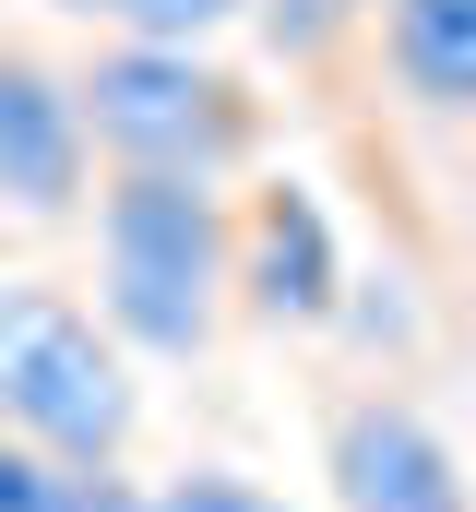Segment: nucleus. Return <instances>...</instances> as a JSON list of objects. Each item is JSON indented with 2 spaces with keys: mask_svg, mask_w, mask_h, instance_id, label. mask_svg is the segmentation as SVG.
<instances>
[{
  "mask_svg": "<svg viewBox=\"0 0 476 512\" xmlns=\"http://www.w3.org/2000/svg\"><path fill=\"white\" fill-rule=\"evenodd\" d=\"M96 310L143 358H203L238 310V215L227 179L108 167L96 191Z\"/></svg>",
  "mask_w": 476,
  "mask_h": 512,
  "instance_id": "f257e3e1",
  "label": "nucleus"
},
{
  "mask_svg": "<svg viewBox=\"0 0 476 512\" xmlns=\"http://www.w3.org/2000/svg\"><path fill=\"white\" fill-rule=\"evenodd\" d=\"M0 429H24L72 477H119L143 429V382H131V346L108 334V310L60 286H0Z\"/></svg>",
  "mask_w": 476,
  "mask_h": 512,
  "instance_id": "f03ea898",
  "label": "nucleus"
},
{
  "mask_svg": "<svg viewBox=\"0 0 476 512\" xmlns=\"http://www.w3.org/2000/svg\"><path fill=\"white\" fill-rule=\"evenodd\" d=\"M84 512H167V489H131V477H84Z\"/></svg>",
  "mask_w": 476,
  "mask_h": 512,
  "instance_id": "f8f14e48",
  "label": "nucleus"
},
{
  "mask_svg": "<svg viewBox=\"0 0 476 512\" xmlns=\"http://www.w3.org/2000/svg\"><path fill=\"white\" fill-rule=\"evenodd\" d=\"M238 12H250V0H119V24H131V36H167V48H203Z\"/></svg>",
  "mask_w": 476,
  "mask_h": 512,
  "instance_id": "1a4fd4ad",
  "label": "nucleus"
},
{
  "mask_svg": "<svg viewBox=\"0 0 476 512\" xmlns=\"http://www.w3.org/2000/svg\"><path fill=\"white\" fill-rule=\"evenodd\" d=\"M322 465H334V512H476L453 441L405 393H334Z\"/></svg>",
  "mask_w": 476,
  "mask_h": 512,
  "instance_id": "20e7f679",
  "label": "nucleus"
},
{
  "mask_svg": "<svg viewBox=\"0 0 476 512\" xmlns=\"http://www.w3.org/2000/svg\"><path fill=\"white\" fill-rule=\"evenodd\" d=\"M167 512H286V501L238 465H191V477H167Z\"/></svg>",
  "mask_w": 476,
  "mask_h": 512,
  "instance_id": "9d476101",
  "label": "nucleus"
},
{
  "mask_svg": "<svg viewBox=\"0 0 476 512\" xmlns=\"http://www.w3.org/2000/svg\"><path fill=\"white\" fill-rule=\"evenodd\" d=\"M84 131L108 167H155V179H238V155L262 143L250 96L203 48H167V36H119L84 72Z\"/></svg>",
  "mask_w": 476,
  "mask_h": 512,
  "instance_id": "7ed1b4c3",
  "label": "nucleus"
},
{
  "mask_svg": "<svg viewBox=\"0 0 476 512\" xmlns=\"http://www.w3.org/2000/svg\"><path fill=\"white\" fill-rule=\"evenodd\" d=\"M357 12L381 24V0H274V48H286V60H322L334 24H357Z\"/></svg>",
  "mask_w": 476,
  "mask_h": 512,
  "instance_id": "9b49d317",
  "label": "nucleus"
},
{
  "mask_svg": "<svg viewBox=\"0 0 476 512\" xmlns=\"http://www.w3.org/2000/svg\"><path fill=\"white\" fill-rule=\"evenodd\" d=\"M60 12H84V24H96V12H108V24H119V0H60Z\"/></svg>",
  "mask_w": 476,
  "mask_h": 512,
  "instance_id": "ddd939ff",
  "label": "nucleus"
},
{
  "mask_svg": "<svg viewBox=\"0 0 476 512\" xmlns=\"http://www.w3.org/2000/svg\"><path fill=\"white\" fill-rule=\"evenodd\" d=\"M84 191H96L84 84L48 72L24 36H0V203H12V215H72Z\"/></svg>",
  "mask_w": 476,
  "mask_h": 512,
  "instance_id": "39448f33",
  "label": "nucleus"
},
{
  "mask_svg": "<svg viewBox=\"0 0 476 512\" xmlns=\"http://www.w3.org/2000/svg\"><path fill=\"white\" fill-rule=\"evenodd\" d=\"M346 262H334V215L298 179H262L238 215V310L250 322H334Z\"/></svg>",
  "mask_w": 476,
  "mask_h": 512,
  "instance_id": "423d86ee",
  "label": "nucleus"
},
{
  "mask_svg": "<svg viewBox=\"0 0 476 512\" xmlns=\"http://www.w3.org/2000/svg\"><path fill=\"white\" fill-rule=\"evenodd\" d=\"M381 60L417 108H476V0H381Z\"/></svg>",
  "mask_w": 476,
  "mask_h": 512,
  "instance_id": "0eeeda50",
  "label": "nucleus"
},
{
  "mask_svg": "<svg viewBox=\"0 0 476 512\" xmlns=\"http://www.w3.org/2000/svg\"><path fill=\"white\" fill-rule=\"evenodd\" d=\"M0 512H84V477L48 465L24 429H0Z\"/></svg>",
  "mask_w": 476,
  "mask_h": 512,
  "instance_id": "6e6552de",
  "label": "nucleus"
}]
</instances>
